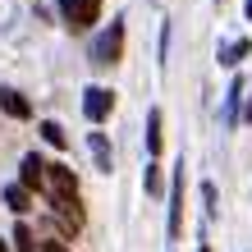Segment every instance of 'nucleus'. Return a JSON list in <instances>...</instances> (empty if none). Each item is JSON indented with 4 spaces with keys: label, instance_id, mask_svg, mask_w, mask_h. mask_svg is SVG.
<instances>
[{
    "label": "nucleus",
    "instance_id": "1",
    "mask_svg": "<svg viewBox=\"0 0 252 252\" xmlns=\"http://www.w3.org/2000/svg\"><path fill=\"white\" fill-rule=\"evenodd\" d=\"M120 55H124V19H115L106 32L92 41V60L101 69H110V64H120Z\"/></svg>",
    "mask_w": 252,
    "mask_h": 252
},
{
    "label": "nucleus",
    "instance_id": "2",
    "mask_svg": "<svg viewBox=\"0 0 252 252\" xmlns=\"http://www.w3.org/2000/svg\"><path fill=\"white\" fill-rule=\"evenodd\" d=\"M60 14H64V23L73 28V32H83V28H92V23H96L101 0H60Z\"/></svg>",
    "mask_w": 252,
    "mask_h": 252
},
{
    "label": "nucleus",
    "instance_id": "3",
    "mask_svg": "<svg viewBox=\"0 0 252 252\" xmlns=\"http://www.w3.org/2000/svg\"><path fill=\"white\" fill-rule=\"evenodd\" d=\"M110 110H115V92H110V87H87V92H83V115L92 124L110 120Z\"/></svg>",
    "mask_w": 252,
    "mask_h": 252
},
{
    "label": "nucleus",
    "instance_id": "4",
    "mask_svg": "<svg viewBox=\"0 0 252 252\" xmlns=\"http://www.w3.org/2000/svg\"><path fill=\"white\" fill-rule=\"evenodd\" d=\"M184 234V165L174 170V188H170V239Z\"/></svg>",
    "mask_w": 252,
    "mask_h": 252
},
{
    "label": "nucleus",
    "instance_id": "5",
    "mask_svg": "<svg viewBox=\"0 0 252 252\" xmlns=\"http://www.w3.org/2000/svg\"><path fill=\"white\" fill-rule=\"evenodd\" d=\"M19 184L32 192V188H46V160H41L37 152H28L23 156V165H19Z\"/></svg>",
    "mask_w": 252,
    "mask_h": 252
},
{
    "label": "nucleus",
    "instance_id": "6",
    "mask_svg": "<svg viewBox=\"0 0 252 252\" xmlns=\"http://www.w3.org/2000/svg\"><path fill=\"white\" fill-rule=\"evenodd\" d=\"M0 110H5L9 120H28V115H32L28 96H23V92H14V87H0Z\"/></svg>",
    "mask_w": 252,
    "mask_h": 252
},
{
    "label": "nucleus",
    "instance_id": "7",
    "mask_svg": "<svg viewBox=\"0 0 252 252\" xmlns=\"http://www.w3.org/2000/svg\"><path fill=\"white\" fill-rule=\"evenodd\" d=\"M87 147H92V156H96V170H101V174H110V170H115L110 138H106V133H92V138H87Z\"/></svg>",
    "mask_w": 252,
    "mask_h": 252
},
{
    "label": "nucleus",
    "instance_id": "8",
    "mask_svg": "<svg viewBox=\"0 0 252 252\" xmlns=\"http://www.w3.org/2000/svg\"><path fill=\"white\" fill-rule=\"evenodd\" d=\"M5 202H9V211H14V216H23L28 206H32V192H28L23 184H9V188H5Z\"/></svg>",
    "mask_w": 252,
    "mask_h": 252
},
{
    "label": "nucleus",
    "instance_id": "9",
    "mask_svg": "<svg viewBox=\"0 0 252 252\" xmlns=\"http://www.w3.org/2000/svg\"><path fill=\"white\" fill-rule=\"evenodd\" d=\"M160 124H165V120H160V110H152V115H147V156H160Z\"/></svg>",
    "mask_w": 252,
    "mask_h": 252
},
{
    "label": "nucleus",
    "instance_id": "10",
    "mask_svg": "<svg viewBox=\"0 0 252 252\" xmlns=\"http://www.w3.org/2000/svg\"><path fill=\"white\" fill-rule=\"evenodd\" d=\"M41 142H51L55 152H64V147H69V138H64V128L55 124V120H46V124H41Z\"/></svg>",
    "mask_w": 252,
    "mask_h": 252
},
{
    "label": "nucleus",
    "instance_id": "11",
    "mask_svg": "<svg viewBox=\"0 0 252 252\" xmlns=\"http://www.w3.org/2000/svg\"><path fill=\"white\" fill-rule=\"evenodd\" d=\"M248 51H252V41H229V46L220 51V64H239Z\"/></svg>",
    "mask_w": 252,
    "mask_h": 252
},
{
    "label": "nucleus",
    "instance_id": "12",
    "mask_svg": "<svg viewBox=\"0 0 252 252\" xmlns=\"http://www.w3.org/2000/svg\"><path fill=\"white\" fill-rule=\"evenodd\" d=\"M147 192H152V197H160V192H165V184H160V165H156V160H152V165H147Z\"/></svg>",
    "mask_w": 252,
    "mask_h": 252
},
{
    "label": "nucleus",
    "instance_id": "13",
    "mask_svg": "<svg viewBox=\"0 0 252 252\" xmlns=\"http://www.w3.org/2000/svg\"><path fill=\"white\" fill-rule=\"evenodd\" d=\"M239 96H243V78H234L229 83V120L239 115Z\"/></svg>",
    "mask_w": 252,
    "mask_h": 252
},
{
    "label": "nucleus",
    "instance_id": "14",
    "mask_svg": "<svg viewBox=\"0 0 252 252\" xmlns=\"http://www.w3.org/2000/svg\"><path fill=\"white\" fill-rule=\"evenodd\" d=\"M14 243H19V252H32V234H28V225H14Z\"/></svg>",
    "mask_w": 252,
    "mask_h": 252
},
{
    "label": "nucleus",
    "instance_id": "15",
    "mask_svg": "<svg viewBox=\"0 0 252 252\" xmlns=\"http://www.w3.org/2000/svg\"><path fill=\"white\" fill-rule=\"evenodd\" d=\"M41 252H69V248H64V243H55V239H51V243H41Z\"/></svg>",
    "mask_w": 252,
    "mask_h": 252
},
{
    "label": "nucleus",
    "instance_id": "16",
    "mask_svg": "<svg viewBox=\"0 0 252 252\" xmlns=\"http://www.w3.org/2000/svg\"><path fill=\"white\" fill-rule=\"evenodd\" d=\"M0 252H9V243H5V239H0Z\"/></svg>",
    "mask_w": 252,
    "mask_h": 252
},
{
    "label": "nucleus",
    "instance_id": "17",
    "mask_svg": "<svg viewBox=\"0 0 252 252\" xmlns=\"http://www.w3.org/2000/svg\"><path fill=\"white\" fill-rule=\"evenodd\" d=\"M243 9H248V19H252V0H248V5H243Z\"/></svg>",
    "mask_w": 252,
    "mask_h": 252
}]
</instances>
